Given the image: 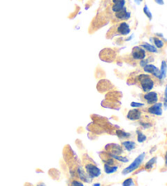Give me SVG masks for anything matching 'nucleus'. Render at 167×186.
<instances>
[{
    "mask_svg": "<svg viewBox=\"0 0 167 186\" xmlns=\"http://www.w3.org/2000/svg\"><path fill=\"white\" fill-rule=\"evenodd\" d=\"M82 163H83L84 170L91 179L100 176L101 170L98 168L95 161L87 154H84L82 156Z\"/></svg>",
    "mask_w": 167,
    "mask_h": 186,
    "instance_id": "obj_1",
    "label": "nucleus"
},
{
    "mask_svg": "<svg viewBox=\"0 0 167 186\" xmlns=\"http://www.w3.org/2000/svg\"><path fill=\"white\" fill-rule=\"evenodd\" d=\"M135 83H136L144 92H149L151 91L155 86L156 80L155 78L152 75L141 74L135 77Z\"/></svg>",
    "mask_w": 167,
    "mask_h": 186,
    "instance_id": "obj_2",
    "label": "nucleus"
},
{
    "mask_svg": "<svg viewBox=\"0 0 167 186\" xmlns=\"http://www.w3.org/2000/svg\"><path fill=\"white\" fill-rule=\"evenodd\" d=\"M130 32V28L126 22H120L109 31V34H112L110 37H113L115 35H127Z\"/></svg>",
    "mask_w": 167,
    "mask_h": 186,
    "instance_id": "obj_3",
    "label": "nucleus"
},
{
    "mask_svg": "<svg viewBox=\"0 0 167 186\" xmlns=\"http://www.w3.org/2000/svg\"><path fill=\"white\" fill-rule=\"evenodd\" d=\"M145 156H146V153H143V154H141L140 155L138 156L135 160L131 163V164L129 165V167H127V168H125L123 169V171L121 172L122 175L125 176V175L131 173V172L136 171L137 169H139V168H140V166L142 165L143 162H144Z\"/></svg>",
    "mask_w": 167,
    "mask_h": 186,
    "instance_id": "obj_4",
    "label": "nucleus"
},
{
    "mask_svg": "<svg viewBox=\"0 0 167 186\" xmlns=\"http://www.w3.org/2000/svg\"><path fill=\"white\" fill-rule=\"evenodd\" d=\"M147 53L146 51L143 47L139 46H134L130 55V60L134 61H140L146 58Z\"/></svg>",
    "mask_w": 167,
    "mask_h": 186,
    "instance_id": "obj_5",
    "label": "nucleus"
},
{
    "mask_svg": "<svg viewBox=\"0 0 167 186\" xmlns=\"http://www.w3.org/2000/svg\"><path fill=\"white\" fill-rule=\"evenodd\" d=\"M105 151L109 154H113V155H122L124 154V149L121 145L115 143H110L105 145Z\"/></svg>",
    "mask_w": 167,
    "mask_h": 186,
    "instance_id": "obj_6",
    "label": "nucleus"
},
{
    "mask_svg": "<svg viewBox=\"0 0 167 186\" xmlns=\"http://www.w3.org/2000/svg\"><path fill=\"white\" fill-rule=\"evenodd\" d=\"M100 158H101V160L104 163L105 165H109V166H117V167H121V163L118 162V161H117L116 159H114L113 158H112L111 156L109 155L108 153L104 150L102 152H100Z\"/></svg>",
    "mask_w": 167,
    "mask_h": 186,
    "instance_id": "obj_7",
    "label": "nucleus"
},
{
    "mask_svg": "<svg viewBox=\"0 0 167 186\" xmlns=\"http://www.w3.org/2000/svg\"><path fill=\"white\" fill-rule=\"evenodd\" d=\"M76 175L77 179L80 180L82 182H85V183H91L92 181V180L91 177L89 176L87 173L85 172L83 167L79 163L78 165L77 166L76 168Z\"/></svg>",
    "mask_w": 167,
    "mask_h": 186,
    "instance_id": "obj_8",
    "label": "nucleus"
},
{
    "mask_svg": "<svg viewBox=\"0 0 167 186\" xmlns=\"http://www.w3.org/2000/svg\"><path fill=\"white\" fill-rule=\"evenodd\" d=\"M158 94L156 91H149L145 92L144 95H142V99L144 101L148 104V105H153L157 103L158 101Z\"/></svg>",
    "mask_w": 167,
    "mask_h": 186,
    "instance_id": "obj_9",
    "label": "nucleus"
},
{
    "mask_svg": "<svg viewBox=\"0 0 167 186\" xmlns=\"http://www.w3.org/2000/svg\"><path fill=\"white\" fill-rule=\"evenodd\" d=\"M162 104L161 103H156L152 105L150 107L147 109V112L150 114L156 115V116H161L162 114Z\"/></svg>",
    "mask_w": 167,
    "mask_h": 186,
    "instance_id": "obj_10",
    "label": "nucleus"
},
{
    "mask_svg": "<svg viewBox=\"0 0 167 186\" xmlns=\"http://www.w3.org/2000/svg\"><path fill=\"white\" fill-rule=\"evenodd\" d=\"M100 59L102 61H107V62H112L114 57V52L111 49H104L101 51L100 54Z\"/></svg>",
    "mask_w": 167,
    "mask_h": 186,
    "instance_id": "obj_11",
    "label": "nucleus"
},
{
    "mask_svg": "<svg viewBox=\"0 0 167 186\" xmlns=\"http://www.w3.org/2000/svg\"><path fill=\"white\" fill-rule=\"evenodd\" d=\"M142 116H143V112L139 109H133L129 110L127 114V119L131 121H136V120H139L141 119Z\"/></svg>",
    "mask_w": 167,
    "mask_h": 186,
    "instance_id": "obj_12",
    "label": "nucleus"
},
{
    "mask_svg": "<svg viewBox=\"0 0 167 186\" xmlns=\"http://www.w3.org/2000/svg\"><path fill=\"white\" fill-rule=\"evenodd\" d=\"M114 17L117 20V21H126L130 17V12H128L125 7L121 9V11H119L117 12L113 13Z\"/></svg>",
    "mask_w": 167,
    "mask_h": 186,
    "instance_id": "obj_13",
    "label": "nucleus"
},
{
    "mask_svg": "<svg viewBox=\"0 0 167 186\" xmlns=\"http://www.w3.org/2000/svg\"><path fill=\"white\" fill-rule=\"evenodd\" d=\"M121 146H123V148H124L125 150L130 152L132 151V150H134V149L136 148V144H135V141L126 140L121 141Z\"/></svg>",
    "mask_w": 167,
    "mask_h": 186,
    "instance_id": "obj_14",
    "label": "nucleus"
},
{
    "mask_svg": "<svg viewBox=\"0 0 167 186\" xmlns=\"http://www.w3.org/2000/svg\"><path fill=\"white\" fill-rule=\"evenodd\" d=\"M140 46L143 47L145 51H148V52H150V53H157V48L155 46L149 43V42H141L140 43Z\"/></svg>",
    "mask_w": 167,
    "mask_h": 186,
    "instance_id": "obj_15",
    "label": "nucleus"
},
{
    "mask_svg": "<svg viewBox=\"0 0 167 186\" xmlns=\"http://www.w3.org/2000/svg\"><path fill=\"white\" fill-rule=\"evenodd\" d=\"M157 157H153V158H152L151 159L149 160V162L144 165V169H145L146 171L150 172V171H151L152 169H153L154 167H155L156 163H157Z\"/></svg>",
    "mask_w": 167,
    "mask_h": 186,
    "instance_id": "obj_16",
    "label": "nucleus"
},
{
    "mask_svg": "<svg viewBox=\"0 0 167 186\" xmlns=\"http://www.w3.org/2000/svg\"><path fill=\"white\" fill-rule=\"evenodd\" d=\"M116 135L121 140H127L130 137V134L128 132H125L123 130H117L116 131Z\"/></svg>",
    "mask_w": 167,
    "mask_h": 186,
    "instance_id": "obj_17",
    "label": "nucleus"
},
{
    "mask_svg": "<svg viewBox=\"0 0 167 186\" xmlns=\"http://www.w3.org/2000/svg\"><path fill=\"white\" fill-rule=\"evenodd\" d=\"M118 168L119 167H117V166H109L104 164V170L107 174H113L115 172H117Z\"/></svg>",
    "mask_w": 167,
    "mask_h": 186,
    "instance_id": "obj_18",
    "label": "nucleus"
},
{
    "mask_svg": "<svg viewBox=\"0 0 167 186\" xmlns=\"http://www.w3.org/2000/svg\"><path fill=\"white\" fill-rule=\"evenodd\" d=\"M160 72H161V79H164L165 78V76H166V74H167V64L165 61H163L162 62H161V66Z\"/></svg>",
    "mask_w": 167,
    "mask_h": 186,
    "instance_id": "obj_19",
    "label": "nucleus"
},
{
    "mask_svg": "<svg viewBox=\"0 0 167 186\" xmlns=\"http://www.w3.org/2000/svg\"><path fill=\"white\" fill-rule=\"evenodd\" d=\"M153 38V42H154V44H155V46L157 48L161 49V48H163V46H165V43H164V42H163L162 40L161 39V38H159L154 37V38Z\"/></svg>",
    "mask_w": 167,
    "mask_h": 186,
    "instance_id": "obj_20",
    "label": "nucleus"
},
{
    "mask_svg": "<svg viewBox=\"0 0 167 186\" xmlns=\"http://www.w3.org/2000/svg\"><path fill=\"white\" fill-rule=\"evenodd\" d=\"M136 134H137V140L139 143H143L147 140L146 135H144V133L142 132L140 130H137L136 131Z\"/></svg>",
    "mask_w": 167,
    "mask_h": 186,
    "instance_id": "obj_21",
    "label": "nucleus"
},
{
    "mask_svg": "<svg viewBox=\"0 0 167 186\" xmlns=\"http://www.w3.org/2000/svg\"><path fill=\"white\" fill-rule=\"evenodd\" d=\"M68 186H84L83 182H82L78 179H71L69 181Z\"/></svg>",
    "mask_w": 167,
    "mask_h": 186,
    "instance_id": "obj_22",
    "label": "nucleus"
},
{
    "mask_svg": "<svg viewBox=\"0 0 167 186\" xmlns=\"http://www.w3.org/2000/svg\"><path fill=\"white\" fill-rule=\"evenodd\" d=\"M144 14L146 15L147 17H148L149 20H152V19H153V15H152V12H150V10H149V8L148 7L147 5H144Z\"/></svg>",
    "mask_w": 167,
    "mask_h": 186,
    "instance_id": "obj_23",
    "label": "nucleus"
},
{
    "mask_svg": "<svg viewBox=\"0 0 167 186\" xmlns=\"http://www.w3.org/2000/svg\"><path fill=\"white\" fill-rule=\"evenodd\" d=\"M139 124L141 125V127L144 128V129L150 128L152 127V126H153V124H152L151 123H149V122H147V121H140L139 122Z\"/></svg>",
    "mask_w": 167,
    "mask_h": 186,
    "instance_id": "obj_24",
    "label": "nucleus"
},
{
    "mask_svg": "<svg viewBox=\"0 0 167 186\" xmlns=\"http://www.w3.org/2000/svg\"><path fill=\"white\" fill-rule=\"evenodd\" d=\"M134 185L132 178H128L122 182V186H132Z\"/></svg>",
    "mask_w": 167,
    "mask_h": 186,
    "instance_id": "obj_25",
    "label": "nucleus"
},
{
    "mask_svg": "<svg viewBox=\"0 0 167 186\" xmlns=\"http://www.w3.org/2000/svg\"><path fill=\"white\" fill-rule=\"evenodd\" d=\"M144 105V104L143 103H137V102H132L130 104V106L134 108H139V107H143Z\"/></svg>",
    "mask_w": 167,
    "mask_h": 186,
    "instance_id": "obj_26",
    "label": "nucleus"
},
{
    "mask_svg": "<svg viewBox=\"0 0 167 186\" xmlns=\"http://www.w3.org/2000/svg\"><path fill=\"white\" fill-rule=\"evenodd\" d=\"M164 107L167 109V84L165 89V95H164Z\"/></svg>",
    "mask_w": 167,
    "mask_h": 186,
    "instance_id": "obj_27",
    "label": "nucleus"
},
{
    "mask_svg": "<svg viewBox=\"0 0 167 186\" xmlns=\"http://www.w3.org/2000/svg\"><path fill=\"white\" fill-rule=\"evenodd\" d=\"M157 4L159 5H164V0H154Z\"/></svg>",
    "mask_w": 167,
    "mask_h": 186,
    "instance_id": "obj_28",
    "label": "nucleus"
},
{
    "mask_svg": "<svg viewBox=\"0 0 167 186\" xmlns=\"http://www.w3.org/2000/svg\"><path fill=\"white\" fill-rule=\"evenodd\" d=\"M125 0H113V3H117V2H124Z\"/></svg>",
    "mask_w": 167,
    "mask_h": 186,
    "instance_id": "obj_29",
    "label": "nucleus"
},
{
    "mask_svg": "<svg viewBox=\"0 0 167 186\" xmlns=\"http://www.w3.org/2000/svg\"><path fill=\"white\" fill-rule=\"evenodd\" d=\"M165 164L167 167V150L165 151Z\"/></svg>",
    "mask_w": 167,
    "mask_h": 186,
    "instance_id": "obj_30",
    "label": "nucleus"
},
{
    "mask_svg": "<svg viewBox=\"0 0 167 186\" xmlns=\"http://www.w3.org/2000/svg\"><path fill=\"white\" fill-rule=\"evenodd\" d=\"M37 186H46V185H45V184L43 183V182H39V183L37 184Z\"/></svg>",
    "mask_w": 167,
    "mask_h": 186,
    "instance_id": "obj_31",
    "label": "nucleus"
},
{
    "mask_svg": "<svg viewBox=\"0 0 167 186\" xmlns=\"http://www.w3.org/2000/svg\"><path fill=\"white\" fill-rule=\"evenodd\" d=\"M24 186H34V185H33L32 184H30V183H29V182H26V184H24Z\"/></svg>",
    "mask_w": 167,
    "mask_h": 186,
    "instance_id": "obj_32",
    "label": "nucleus"
},
{
    "mask_svg": "<svg viewBox=\"0 0 167 186\" xmlns=\"http://www.w3.org/2000/svg\"><path fill=\"white\" fill-rule=\"evenodd\" d=\"M93 186H100V183H97V184H93Z\"/></svg>",
    "mask_w": 167,
    "mask_h": 186,
    "instance_id": "obj_33",
    "label": "nucleus"
},
{
    "mask_svg": "<svg viewBox=\"0 0 167 186\" xmlns=\"http://www.w3.org/2000/svg\"><path fill=\"white\" fill-rule=\"evenodd\" d=\"M135 1H136V2H138V3H139V2H142V1H143V0H135Z\"/></svg>",
    "mask_w": 167,
    "mask_h": 186,
    "instance_id": "obj_34",
    "label": "nucleus"
},
{
    "mask_svg": "<svg viewBox=\"0 0 167 186\" xmlns=\"http://www.w3.org/2000/svg\"><path fill=\"white\" fill-rule=\"evenodd\" d=\"M108 186H110V185H108Z\"/></svg>",
    "mask_w": 167,
    "mask_h": 186,
    "instance_id": "obj_35",
    "label": "nucleus"
}]
</instances>
